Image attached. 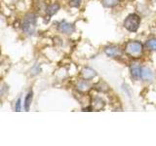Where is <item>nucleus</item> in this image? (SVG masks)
<instances>
[{"label":"nucleus","instance_id":"obj_1","mask_svg":"<svg viewBox=\"0 0 156 146\" xmlns=\"http://www.w3.org/2000/svg\"><path fill=\"white\" fill-rule=\"evenodd\" d=\"M124 52L132 58H140L144 54V45L138 40L129 41L126 44Z\"/></svg>","mask_w":156,"mask_h":146},{"label":"nucleus","instance_id":"obj_2","mask_svg":"<svg viewBox=\"0 0 156 146\" xmlns=\"http://www.w3.org/2000/svg\"><path fill=\"white\" fill-rule=\"evenodd\" d=\"M36 23H37V16L33 13H28L24 16L23 19L22 30L24 33L28 34V35H31V34L35 32Z\"/></svg>","mask_w":156,"mask_h":146},{"label":"nucleus","instance_id":"obj_3","mask_svg":"<svg viewBox=\"0 0 156 146\" xmlns=\"http://www.w3.org/2000/svg\"><path fill=\"white\" fill-rule=\"evenodd\" d=\"M140 21H141V19L138 14L132 13L128 15V16L126 17V19H124V23H123L124 28L130 32L138 31V29L140 26Z\"/></svg>","mask_w":156,"mask_h":146},{"label":"nucleus","instance_id":"obj_4","mask_svg":"<svg viewBox=\"0 0 156 146\" xmlns=\"http://www.w3.org/2000/svg\"><path fill=\"white\" fill-rule=\"evenodd\" d=\"M105 54L109 57L112 58H120L122 56H123V50L117 45H108L105 47L104 49Z\"/></svg>","mask_w":156,"mask_h":146},{"label":"nucleus","instance_id":"obj_5","mask_svg":"<svg viewBox=\"0 0 156 146\" xmlns=\"http://www.w3.org/2000/svg\"><path fill=\"white\" fill-rule=\"evenodd\" d=\"M57 28L58 30L63 33V34H66V35H70L73 32L75 31V26L73 23H67L66 21H62L60 23H57Z\"/></svg>","mask_w":156,"mask_h":146},{"label":"nucleus","instance_id":"obj_6","mask_svg":"<svg viewBox=\"0 0 156 146\" xmlns=\"http://www.w3.org/2000/svg\"><path fill=\"white\" fill-rule=\"evenodd\" d=\"M75 88H76V90L79 92L85 94V92H88L91 91V89H92V84H91L90 81L82 79V80L77 82Z\"/></svg>","mask_w":156,"mask_h":146},{"label":"nucleus","instance_id":"obj_7","mask_svg":"<svg viewBox=\"0 0 156 146\" xmlns=\"http://www.w3.org/2000/svg\"><path fill=\"white\" fill-rule=\"evenodd\" d=\"M140 78L144 82H152L155 79V74L149 67L144 66V67H141V76H140Z\"/></svg>","mask_w":156,"mask_h":146},{"label":"nucleus","instance_id":"obj_8","mask_svg":"<svg viewBox=\"0 0 156 146\" xmlns=\"http://www.w3.org/2000/svg\"><path fill=\"white\" fill-rule=\"evenodd\" d=\"M80 76L82 79L91 81L92 79H94V78L97 76V72H96V70L93 69V68L86 66L84 68H82V70L80 72Z\"/></svg>","mask_w":156,"mask_h":146},{"label":"nucleus","instance_id":"obj_9","mask_svg":"<svg viewBox=\"0 0 156 146\" xmlns=\"http://www.w3.org/2000/svg\"><path fill=\"white\" fill-rule=\"evenodd\" d=\"M91 106L93 110H96V111H101L105 108V100L101 99L100 96H96V97H93V99L91 101Z\"/></svg>","mask_w":156,"mask_h":146},{"label":"nucleus","instance_id":"obj_10","mask_svg":"<svg viewBox=\"0 0 156 146\" xmlns=\"http://www.w3.org/2000/svg\"><path fill=\"white\" fill-rule=\"evenodd\" d=\"M130 72L132 77L134 78L135 80H138L141 76V66L136 62H133L130 66Z\"/></svg>","mask_w":156,"mask_h":146},{"label":"nucleus","instance_id":"obj_11","mask_svg":"<svg viewBox=\"0 0 156 146\" xmlns=\"http://www.w3.org/2000/svg\"><path fill=\"white\" fill-rule=\"evenodd\" d=\"M58 10H60V4L58 3H53L51 5H49V6L46 8L47 17L51 18L52 16H54V15L58 13Z\"/></svg>","mask_w":156,"mask_h":146},{"label":"nucleus","instance_id":"obj_12","mask_svg":"<svg viewBox=\"0 0 156 146\" xmlns=\"http://www.w3.org/2000/svg\"><path fill=\"white\" fill-rule=\"evenodd\" d=\"M95 89L98 92H109L110 88H109V86L107 85L105 82L100 81V82H98L97 84L95 85Z\"/></svg>","mask_w":156,"mask_h":146},{"label":"nucleus","instance_id":"obj_13","mask_svg":"<svg viewBox=\"0 0 156 146\" xmlns=\"http://www.w3.org/2000/svg\"><path fill=\"white\" fill-rule=\"evenodd\" d=\"M32 99H33V92L30 90V91L27 92L26 99H24L23 106H24V109H26V111H28L29 110V107H30V105H31Z\"/></svg>","mask_w":156,"mask_h":146},{"label":"nucleus","instance_id":"obj_14","mask_svg":"<svg viewBox=\"0 0 156 146\" xmlns=\"http://www.w3.org/2000/svg\"><path fill=\"white\" fill-rule=\"evenodd\" d=\"M120 3V0H101L102 6L105 8H113L116 7Z\"/></svg>","mask_w":156,"mask_h":146},{"label":"nucleus","instance_id":"obj_15","mask_svg":"<svg viewBox=\"0 0 156 146\" xmlns=\"http://www.w3.org/2000/svg\"><path fill=\"white\" fill-rule=\"evenodd\" d=\"M145 47L149 51H156V37L150 38L145 42Z\"/></svg>","mask_w":156,"mask_h":146},{"label":"nucleus","instance_id":"obj_16","mask_svg":"<svg viewBox=\"0 0 156 146\" xmlns=\"http://www.w3.org/2000/svg\"><path fill=\"white\" fill-rule=\"evenodd\" d=\"M82 3V0H69V6L73 8L79 7Z\"/></svg>","mask_w":156,"mask_h":146},{"label":"nucleus","instance_id":"obj_17","mask_svg":"<svg viewBox=\"0 0 156 146\" xmlns=\"http://www.w3.org/2000/svg\"><path fill=\"white\" fill-rule=\"evenodd\" d=\"M31 71H32V74H33V75H37V74H39V73L41 72V68H40V65H39L38 63H36V64L32 67Z\"/></svg>","mask_w":156,"mask_h":146},{"label":"nucleus","instance_id":"obj_18","mask_svg":"<svg viewBox=\"0 0 156 146\" xmlns=\"http://www.w3.org/2000/svg\"><path fill=\"white\" fill-rule=\"evenodd\" d=\"M15 110L18 111V112L22 110V99L21 97L18 99V100L16 101V104H15Z\"/></svg>","mask_w":156,"mask_h":146},{"label":"nucleus","instance_id":"obj_19","mask_svg":"<svg viewBox=\"0 0 156 146\" xmlns=\"http://www.w3.org/2000/svg\"><path fill=\"white\" fill-rule=\"evenodd\" d=\"M1 95H2V88L0 87V96H1Z\"/></svg>","mask_w":156,"mask_h":146}]
</instances>
